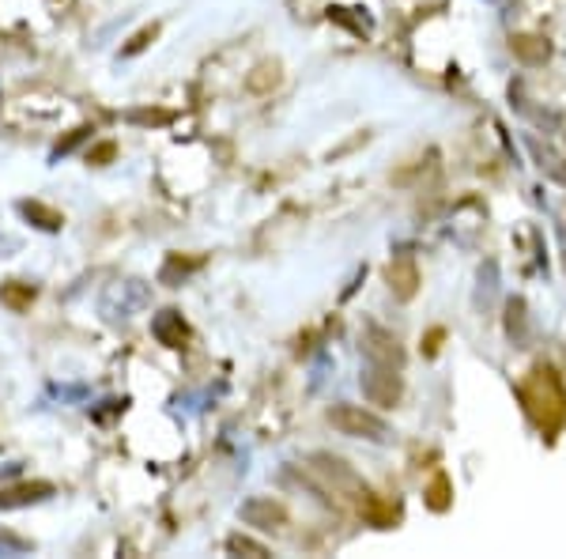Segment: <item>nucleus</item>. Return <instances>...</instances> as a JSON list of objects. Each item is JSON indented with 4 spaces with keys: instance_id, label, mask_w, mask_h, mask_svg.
<instances>
[{
    "instance_id": "4",
    "label": "nucleus",
    "mask_w": 566,
    "mask_h": 559,
    "mask_svg": "<svg viewBox=\"0 0 566 559\" xmlns=\"http://www.w3.org/2000/svg\"><path fill=\"white\" fill-rule=\"evenodd\" d=\"M362 393H367L370 405H386V408L396 405L400 393H405L396 367H378V363H370V371L362 374Z\"/></svg>"
},
{
    "instance_id": "7",
    "label": "nucleus",
    "mask_w": 566,
    "mask_h": 559,
    "mask_svg": "<svg viewBox=\"0 0 566 559\" xmlns=\"http://www.w3.org/2000/svg\"><path fill=\"white\" fill-rule=\"evenodd\" d=\"M355 502H359V514L370 521V526H378V529H389L393 521H396V507L393 502H386L378 492H370L367 484L359 488V495H355Z\"/></svg>"
},
{
    "instance_id": "17",
    "label": "nucleus",
    "mask_w": 566,
    "mask_h": 559,
    "mask_svg": "<svg viewBox=\"0 0 566 559\" xmlns=\"http://www.w3.org/2000/svg\"><path fill=\"white\" fill-rule=\"evenodd\" d=\"M114 155H118V148H114V144H99V148H91V152H87V159H91V163H95V167H106Z\"/></svg>"
},
{
    "instance_id": "5",
    "label": "nucleus",
    "mask_w": 566,
    "mask_h": 559,
    "mask_svg": "<svg viewBox=\"0 0 566 559\" xmlns=\"http://www.w3.org/2000/svg\"><path fill=\"white\" fill-rule=\"evenodd\" d=\"M386 284H389L393 299H400V302L415 299V292H419V265H415V258L412 254H396L386 265Z\"/></svg>"
},
{
    "instance_id": "15",
    "label": "nucleus",
    "mask_w": 566,
    "mask_h": 559,
    "mask_svg": "<svg viewBox=\"0 0 566 559\" xmlns=\"http://www.w3.org/2000/svg\"><path fill=\"white\" fill-rule=\"evenodd\" d=\"M227 548H231V552H239V555H257V559L268 555L265 545H257V540H249V537H242V533H239V537H231V540H227Z\"/></svg>"
},
{
    "instance_id": "9",
    "label": "nucleus",
    "mask_w": 566,
    "mask_h": 559,
    "mask_svg": "<svg viewBox=\"0 0 566 559\" xmlns=\"http://www.w3.org/2000/svg\"><path fill=\"white\" fill-rule=\"evenodd\" d=\"M280 83H283V65L280 61H257L253 72L246 76V87L253 95H272Z\"/></svg>"
},
{
    "instance_id": "16",
    "label": "nucleus",
    "mask_w": 566,
    "mask_h": 559,
    "mask_svg": "<svg viewBox=\"0 0 566 559\" xmlns=\"http://www.w3.org/2000/svg\"><path fill=\"white\" fill-rule=\"evenodd\" d=\"M155 34H159V23H152V27H144V31L136 34V39H133L129 46H125V57H133V53H140L144 46H148V42L155 39Z\"/></svg>"
},
{
    "instance_id": "10",
    "label": "nucleus",
    "mask_w": 566,
    "mask_h": 559,
    "mask_svg": "<svg viewBox=\"0 0 566 559\" xmlns=\"http://www.w3.org/2000/svg\"><path fill=\"white\" fill-rule=\"evenodd\" d=\"M152 329L159 336V345H167V348H181L189 340V329H186V321H181L178 310H162L155 321H152Z\"/></svg>"
},
{
    "instance_id": "6",
    "label": "nucleus",
    "mask_w": 566,
    "mask_h": 559,
    "mask_svg": "<svg viewBox=\"0 0 566 559\" xmlns=\"http://www.w3.org/2000/svg\"><path fill=\"white\" fill-rule=\"evenodd\" d=\"M242 521L246 526H257V529H283L287 526V507L276 499H268V495H257L242 507Z\"/></svg>"
},
{
    "instance_id": "1",
    "label": "nucleus",
    "mask_w": 566,
    "mask_h": 559,
    "mask_svg": "<svg viewBox=\"0 0 566 559\" xmlns=\"http://www.w3.org/2000/svg\"><path fill=\"white\" fill-rule=\"evenodd\" d=\"M521 401L544 435H559L566 424V382L555 367L540 363L528 371V378L521 382Z\"/></svg>"
},
{
    "instance_id": "2",
    "label": "nucleus",
    "mask_w": 566,
    "mask_h": 559,
    "mask_svg": "<svg viewBox=\"0 0 566 559\" xmlns=\"http://www.w3.org/2000/svg\"><path fill=\"white\" fill-rule=\"evenodd\" d=\"M328 424H333L340 435H352V439H386L389 435V427L381 416H374L370 408H362V405H333L328 408Z\"/></svg>"
},
{
    "instance_id": "13",
    "label": "nucleus",
    "mask_w": 566,
    "mask_h": 559,
    "mask_svg": "<svg viewBox=\"0 0 566 559\" xmlns=\"http://www.w3.org/2000/svg\"><path fill=\"white\" fill-rule=\"evenodd\" d=\"M34 295H39V292H34L30 284H23V280H8L4 287H0V302H4L8 310H15V314H20V310H30Z\"/></svg>"
},
{
    "instance_id": "3",
    "label": "nucleus",
    "mask_w": 566,
    "mask_h": 559,
    "mask_svg": "<svg viewBox=\"0 0 566 559\" xmlns=\"http://www.w3.org/2000/svg\"><path fill=\"white\" fill-rule=\"evenodd\" d=\"M362 355L370 359V363L378 367H396L405 363V348H400V340L386 329H378V326H367L362 329Z\"/></svg>"
},
{
    "instance_id": "12",
    "label": "nucleus",
    "mask_w": 566,
    "mask_h": 559,
    "mask_svg": "<svg viewBox=\"0 0 566 559\" xmlns=\"http://www.w3.org/2000/svg\"><path fill=\"white\" fill-rule=\"evenodd\" d=\"M53 492V484H20V488H4L0 492V507L12 511V507H23V502H39Z\"/></svg>"
},
{
    "instance_id": "8",
    "label": "nucleus",
    "mask_w": 566,
    "mask_h": 559,
    "mask_svg": "<svg viewBox=\"0 0 566 559\" xmlns=\"http://www.w3.org/2000/svg\"><path fill=\"white\" fill-rule=\"evenodd\" d=\"M509 49H514V57L521 65H547L552 61V42L544 39V34H514L509 39Z\"/></svg>"
},
{
    "instance_id": "11",
    "label": "nucleus",
    "mask_w": 566,
    "mask_h": 559,
    "mask_svg": "<svg viewBox=\"0 0 566 559\" xmlns=\"http://www.w3.org/2000/svg\"><path fill=\"white\" fill-rule=\"evenodd\" d=\"M423 502L434 514H446L453 507V480L446 473H434L431 484H427V492H423Z\"/></svg>"
},
{
    "instance_id": "14",
    "label": "nucleus",
    "mask_w": 566,
    "mask_h": 559,
    "mask_svg": "<svg viewBox=\"0 0 566 559\" xmlns=\"http://www.w3.org/2000/svg\"><path fill=\"white\" fill-rule=\"evenodd\" d=\"M23 215L39 223L42 231H61V223H65L61 212H53V208H46V205H39V201H27V205H23Z\"/></svg>"
}]
</instances>
